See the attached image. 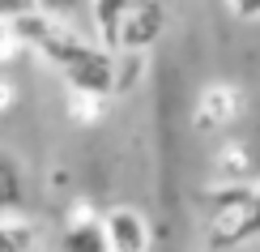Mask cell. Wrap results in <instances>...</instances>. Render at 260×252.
Here are the masks:
<instances>
[{"instance_id":"6da1fadb","label":"cell","mask_w":260,"mask_h":252,"mask_svg":"<svg viewBox=\"0 0 260 252\" xmlns=\"http://www.w3.org/2000/svg\"><path fill=\"white\" fill-rule=\"evenodd\" d=\"M69 90H81V94H103L111 98L115 94V51L103 47V43H81L69 60L60 64Z\"/></svg>"},{"instance_id":"7a4b0ae2","label":"cell","mask_w":260,"mask_h":252,"mask_svg":"<svg viewBox=\"0 0 260 252\" xmlns=\"http://www.w3.org/2000/svg\"><path fill=\"white\" fill-rule=\"evenodd\" d=\"M167 35V0H133L115 26V51H149Z\"/></svg>"},{"instance_id":"3957f363","label":"cell","mask_w":260,"mask_h":252,"mask_svg":"<svg viewBox=\"0 0 260 252\" xmlns=\"http://www.w3.org/2000/svg\"><path fill=\"white\" fill-rule=\"evenodd\" d=\"M103 235H107V252H145L154 231H149V218L133 210V205H111L103 218Z\"/></svg>"},{"instance_id":"277c9868","label":"cell","mask_w":260,"mask_h":252,"mask_svg":"<svg viewBox=\"0 0 260 252\" xmlns=\"http://www.w3.org/2000/svg\"><path fill=\"white\" fill-rule=\"evenodd\" d=\"M243 111V90L239 86H231V81H218V86H205L201 98H197V120L192 124L201 128V133H213V128H226V124H235Z\"/></svg>"},{"instance_id":"5b68a950","label":"cell","mask_w":260,"mask_h":252,"mask_svg":"<svg viewBox=\"0 0 260 252\" xmlns=\"http://www.w3.org/2000/svg\"><path fill=\"white\" fill-rule=\"evenodd\" d=\"M30 248H39V227L21 210L0 214V252H30Z\"/></svg>"},{"instance_id":"8992f818","label":"cell","mask_w":260,"mask_h":252,"mask_svg":"<svg viewBox=\"0 0 260 252\" xmlns=\"http://www.w3.org/2000/svg\"><path fill=\"white\" fill-rule=\"evenodd\" d=\"M60 248L64 252H107V235H103V222L99 218H73L60 235Z\"/></svg>"},{"instance_id":"52a82bcc","label":"cell","mask_w":260,"mask_h":252,"mask_svg":"<svg viewBox=\"0 0 260 252\" xmlns=\"http://www.w3.org/2000/svg\"><path fill=\"white\" fill-rule=\"evenodd\" d=\"M85 5H90V26H94V35H99V43L115 51V26H120L124 9L133 5V0H85Z\"/></svg>"},{"instance_id":"ba28073f","label":"cell","mask_w":260,"mask_h":252,"mask_svg":"<svg viewBox=\"0 0 260 252\" xmlns=\"http://www.w3.org/2000/svg\"><path fill=\"white\" fill-rule=\"evenodd\" d=\"M26 205V175L9 154H0V214Z\"/></svg>"},{"instance_id":"9c48e42d","label":"cell","mask_w":260,"mask_h":252,"mask_svg":"<svg viewBox=\"0 0 260 252\" xmlns=\"http://www.w3.org/2000/svg\"><path fill=\"white\" fill-rule=\"evenodd\" d=\"M69 103H73V120L77 124H94V120H103V94H81V90H69Z\"/></svg>"},{"instance_id":"30bf717a","label":"cell","mask_w":260,"mask_h":252,"mask_svg":"<svg viewBox=\"0 0 260 252\" xmlns=\"http://www.w3.org/2000/svg\"><path fill=\"white\" fill-rule=\"evenodd\" d=\"M256 235H260V188H252L243 210V239H256Z\"/></svg>"},{"instance_id":"8fae6325","label":"cell","mask_w":260,"mask_h":252,"mask_svg":"<svg viewBox=\"0 0 260 252\" xmlns=\"http://www.w3.org/2000/svg\"><path fill=\"white\" fill-rule=\"evenodd\" d=\"M239 21H260V0H226Z\"/></svg>"},{"instance_id":"7c38bea8","label":"cell","mask_w":260,"mask_h":252,"mask_svg":"<svg viewBox=\"0 0 260 252\" xmlns=\"http://www.w3.org/2000/svg\"><path fill=\"white\" fill-rule=\"evenodd\" d=\"M26 9H35V0H0V21H9V17H17V13H26Z\"/></svg>"},{"instance_id":"4fadbf2b","label":"cell","mask_w":260,"mask_h":252,"mask_svg":"<svg viewBox=\"0 0 260 252\" xmlns=\"http://www.w3.org/2000/svg\"><path fill=\"white\" fill-rule=\"evenodd\" d=\"M35 5H39V9H47V13H56V17H60V13H69V9H81L85 0H35Z\"/></svg>"},{"instance_id":"5bb4252c","label":"cell","mask_w":260,"mask_h":252,"mask_svg":"<svg viewBox=\"0 0 260 252\" xmlns=\"http://www.w3.org/2000/svg\"><path fill=\"white\" fill-rule=\"evenodd\" d=\"M9 103H13V86L0 81V107H9Z\"/></svg>"}]
</instances>
